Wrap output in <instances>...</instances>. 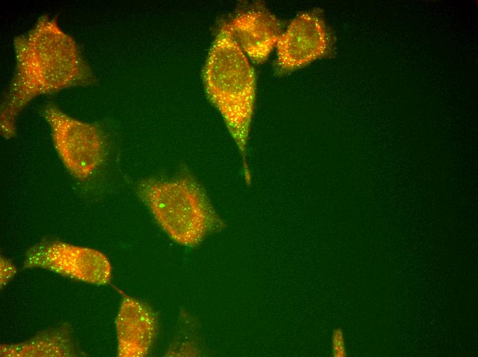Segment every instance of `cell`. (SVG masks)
I'll return each instance as SVG.
<instances>
[{"label":"cell","instance_id":"11","mask_svg":"<svg viewBox=\"0 0 478 357\" xmlns=\"http://www.w3.org/2000/svg\"><path fill=\"white\" fill-rule=\"evenodd\" d=\"M333 354L336 356H345L344 341L342 332L339 330L334 331L332 338Z\"/></svg>","mask_w":478,"mask_h":357},{"label":"cell","instance_id":"2","mask_svg":"<svg viewBox=\"0 0 478 357\" xmlns=\"http://www.w3.org/2000/svg\"><path fill=\"white\" fill-rule=\"evenodd\" d=\"M207 97L218 110L242 159L244 179L251 181L246 160L254 112L256 78L250 60L227 24L221 25L209 48L203 70Z\"/></svg>","mask_w":478,"mask_h":357},{"label":"cell","instance_id":"9","mask_svg":"<svg viewBox=\"0 0 478 357\" xmlns=\"http://www.w3.org/2000/svg\"><path fill=\"white\" fill-rule=\"evenodd\" d=\"M0 354L6 357L73 356L76 348L67 327L47 330L26 341L1 345Z\"/></svg>","mask_w":478,"mask_h":357},{"label":"cell","instance_id":"7","mask_svg":"<svg viewBox=\"0 0 478 357\" xmlns=\"http://www.w3.org/2000/svg\"><path fill=\"white\" fill-rule=\"evenodd\" d=\"M227 24L241 50L255 63L268 58L283 32L281 21L264 8L242 11Z\"/></svg>","mask_w":478,"mask_h":357},{"label":"cell","instance_id":"1","mask_svg":"<svg viewBox=\"0 0 478 357\" xmlns=\"http://www.w3.org/2000/svg\"><path fill=\"white\" fill-rule=\"evenodd\" d=\"M15 67L0 109L1 134L16 135V122L34 98L78 86L91 84L93 73L73 38L49 15L13 40Z\"/></svg>","mask_w":478,"mask_h":357},{"label":"cell","instance_id":"3","mask_svg":"<svg viewBox=\"0 0 478 357\" xmlns=\"http://www.w3.org/2000/svg\"><path fill=\"white\" fill-rule=\"evenodd\" d=\"M136 192L160 227L179 244L196 246L223 226L205 190L190 176L145 178Z\"/></svg>","mask_w":478,"mask_h":357},{"label":"cell","instance_id":"5","mask_svg":"<svg viewBox=\"0 0 478 357\" xmlns=\"http://www.w3.org/2000/svg\"><path fill=\"white\" fill-rule=\"evenodd\" d=\"M24 268H45L89 284L110 283L112 268L102 252L59 240H43L26 253Z\"/></svg>","mask_w":478,"mask_h":357},{"label":"cell","instance_id":"10","mask_svg":"<svg viewBox=\"0 0 478 357\" xmlns=\"http://www.w3.org/2000/svg\"><path fill=\"white\" fill-rule=\"evenodd\" d=\"M16 273L14 266L7 259L1 257V285H4Z\"/></svg>","mask_w":478,"mask_h":357},{"label":"cell","instance_id":"8","mask_svg":"<svg viewBox=\"0 0 478 357\" xmlns=\"http://www.w3.org/2000/svg\"><path fill=\"white\" fill-rule=\"evenodd\" d=\"M117 354L122 357H144L155 341L158 319L146 303L125 296L115 320Z\"/></svg>","mask_w":478,"mask_h":357},{"label":"cell","instance_id":"4","mask_svg":"<svg viewBox=\"0 0 478 357\" xmlns=\"http://www.w3.org/2000/svg\"><path fill=\"white\" fill-rule=\"evenodd\" d=\"M42 115L47 122L55 150L67 171L79 181L98 172L108 154L106 137L95 124L79 120L53 104Z\"/></svg>","mask_w":478,"mask_h":357},{"label":"cell","instance_id":"6","mask_svg":"<svg viewBox=\"0 0 478 357\" xmlns=\"http://www.w3.org/2000/svg\"><path fill=\"white\" fill-rule=\"evenodd\" d=\"M330 35L323 16L316 11L295 17L276 45V65L281 73L301 68L325 56L330 49Z\"/></svg>","mask_w":478,"mask_h":357}]
</instances>
